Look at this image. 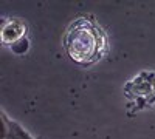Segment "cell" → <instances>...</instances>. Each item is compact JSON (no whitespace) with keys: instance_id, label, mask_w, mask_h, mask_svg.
Here are the masks:
<instances>
[{"instance_id":"2","label":"cell","mask_w":155,"mask_h":139,"mask_svg":"<svg viewBox=\"0 0 155 139\" xmlns=\"http://www.w3.org/2000/svg\"><path fill=\"white\" fill-rule=\"evenodd\" d=\"M2 118L6 122V125H3L5 128H3V137L2 139H33L19 124L12 122L9 119H5V116H2Z\"/></svg>"},{"instance_id":"1","label":"cell","mask_w":155,"mask_h":139,"mask_svg":"<svg viewBox=\"0 0 155 139\" xmlns=\"http://www.w3.org/2000/svg\"><path fill=\"white\" fill-rule=\"evenodd\" d=\"M23 31H25V27L19 20H11L3 27L2 37L5 42H19V40H22Z\"/></svg>"}]
</instances>
